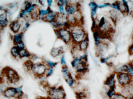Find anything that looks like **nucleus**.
Returning a JSON list of instances; mask_svg holds the SVG:
<instances>
[{
	"label": "nucleus",
	"mask_w": 133,
	"mask_h": 99,
	"mask_svg": "<svg viewBox=\"0 0 133 99\" xmlns=\"http://www.w3.org/2000/svg\"><path fill=\"white\" fill-rule=\"evenodd\" d=\"M22 66L25 72L36 79H40L45 76L48 69V67L42 62L34 63L31 59L24 61Z\"/></svg>",
	"instance_id": "1"
},
{
	"label": "nucleus",
	"mask_w": 133,
	"mask_h": 99,
	"mask_svg": "<svg viewBox=\"0 0 133 99\" xmlns=\"http://www.w3.org/2000/svg\"><path fill=\"white\" fill-rule=\"evenodd\" d=\"M88 56L86 53L80 57L76 58L71 62L72 67L75 70V80L82 79L89 72Z\"/></svg>",
	"instance_id": "2"
},
{
	"label": "nucleus",
	"mask_w": 133,
	"mask_h": 99,
	"mask_svg": "<svg viewBox=\"0 0 133 99\" xmlns=\"http://www.w3.org/2000/svg\"><path fill=\"white\" fill-rule=\"evenodd\" d=\"M40 85L44 89L48 96L55 99L66 98V94L62 86L56 87L51 86L47 81L42 80Z\"/></svg>",
	"instance_id": "3"
},
{
	"label": "nucleus",
	"mask_w": 133,
	"mask_h": 99,
	"mask_svg": "<svg viewBox=\"0 0 133 99\" xmlns=\"http://www.w3.org/2000/svg\"><path fill=\"white\" fill-rule=\"evenodd\" d=\"M1 73L4 78L6 79L8 85H16L22 79L15 70L9 66H5L3 68Z\"/></svg>",
	"instance_id": "4"
},
{
	"label": "nucleus",
	"mask_w": 133,
	"mask_h": 99,
	"mask_svg": "<svg viewBox=\"0 0 133 99\" xmlns=\"http://www.w3.org/2000/svg\"><path fill=\"white\" fill-rule=\"evenodd\" d=\"M3 95L8 99H22L24 96V94L22 91V86L16 88L10 86L3 91Z\"/></svg>",
	"instance_id": "5"
},
{
	"label": "nucleus",
	"mask_w": 133,
	"mask_h": 99,
	"mask_svg": "<svg viewBox=\"0 0 133 99\" xmlns=\"http://www.w3.org/2000/svg\"><path fill=\"white\" fill-rule=\"evenodd\" d=\"M54 31L57 39L62 40L66 45L70 46L71 44V33L68 29L65 27L54 28Z\"/></svg>",
	"instance_id": "6"
},
{
	"label": "nucleus",
	"mask_w": 133,
	"mask_h": 99,
	"mask_svg": "<svg viewBox=\"0 0 133 99\" xmlns=\"http://www.w3.org/2000/svg\"><path fill=\"white\" fill-rule=\"evenodd\" d=\"M51 24L54 28L65 27L68 29L69 28L67 15L65 13L63 14L57 12L55 20Z\"/></svg>",
	"instance_id": "7"
},
{
	"label": "nucleus",
	"mask_w": 133,
	"mask_h": 99,
	"mask_svg": "<svg viewBox=\"0 0 133 99\" xmlns=\"http://www.w3.org/2000/svg\"><path fill=\"white\" fill-rule=\"evenodd\" d=\"M65 10L66 14L71 15L81 10V6L79 3L68 1V3L65 6Z\"/></svg>",
	"instance_id": "8"
},
{
	"label": "nucleus",
	"mask_w": 133,
	"mask_h": 99,
	"mask_svg": "<svg viewBox=\"0 0 133 99\" xmlns=\"http://www.w3.org/2000/svg\"><path fill=\"white\" fill-rule=\"evenodd\" d=\"M132 76L128 73L119 72L117 74L118 82L122 86L130 85L132 81Z\"/></svg>",
	"instance_id": "9"
},
{
	"label": "nucleus",
	"mask_w": 133,
	"mask_h": 99,
	"mask_svg": "<svg viewBox=\"0 0 133 99\" xmlns=\"http://www.w3.org/2000/svg\"><path fill=\"white\" fill-rule=\"evenodd\" d=\"M41 10L40 7L38 4L35 5L34 9L28 14V19L30 17V21L31 22L37 21L41 19Z\"/></svg>",
	"instance_id": "10"
},
{
	"label": "nucleus",
	"mask_w": 133,
	"mask_h": 99,
	"mask_svg": "<svg viewBox=\"0 0 133 99\" xmlns=\"http://www.w3.org/2000/svg\"><path fill=\"white\" fill-rule=\"evenodd\" d=\"M57 13V12L53 11L50 9L47 13L41 16V19L44 22L51 24L55 20Z\"/></svg>",
	"instance_id": "11"
},
{
	"label": "nucleus",
	"mask_w": 133,
	"mask_h": 99,
	"mask_svg": "<svg viewBox=\"0 0 133 99\" xmlns=\"http://www.w3.org/2000/svg\"><path fill=\"white\" fill-rule=\"evenodd\" d=\"M22 24V21L21 20V18H18L10 23L9 25L10 29L13 33L17 34L19 32L21 27Z\"/></svg>",
	"instance_id": "12"
},
{
	"label": "nucleus",
	"mask_w": 133,
	"mask_h": 99,
	"mask_svg": "<svg viewBox=\"0 0 133 99\" xmlns=\"http://www.w3.org/2000/svg\"><path fill=\"white\" fill-rule=\"evenodd\" d=\"M24 58H27L29 59H35L38 58V57L35 55L31 53L26 48L25 49L19 50V54H18V58L22 59Z\"/></svg>",
	"instance_id": "13"
},
{
	"label": "nucleus",
	"mask_w": 133,
	"mask_h": 99,
	"mask_svg": "<svg viewBox=\"0 0 133 99\" xmlns=\"http://www.w3.org/2000/svg\"><path fill=\"white\" fill-rule=\"evenodd\" d=\"M89 45V38L88 34L85 38L78 45V48L80 52H83L84 54L86 53L87 48Z\"/></svg>",
	"instance_id": "14"
},
{
	"label": "nucleus",
	"mask_w": 133,
	"mask_h": 99,
	"mask_svg": "<svg viewBox=\"0 0 133 99\" xmlns=\"http://www.w3.org/2000/svg\"><path fill=\"white\" fill-rule=\"evenodd\" d=\"M96 56H101L105 53L107 49V45L105 43L100 42L97 45H96Z\"/></svg>",
	"instance_id": "15"
},
{
	"label": "nucleus",
	"mask_w": 133,
	"mask_h": 99,
	"mask_svg": "<svg viewBox=\"0 0 133 99\" xmlns=\"http://www.w3.org/2000/svg\"><path fill=\"white\" fill-rule=\"evenodd\" d=\"M77 99H88L90 96L89 89L86 87L81 91L74 92Z\"/></svg>",
	"instance_id": "16"
},
{
	"label": "nucleus",
	"mask_w": 133,
	"mask_h": 99,
	"mask_svg": "<svg viewBox=\"0 0 133 99\" xmlns=\"http://www.w3.org/2000/svg\"><path fill=\"white\" fill-rule=\"evenodd\" d=\"M65 53L63 47H54L51 49V56L53 58H57L58 56H61Z\"/></svg>",
	"instance_id": "17"
},
{
	"label": "nucleus",
	"mask_w": 133,
	"mask_h": 99,
	"mask_svg": "<svg viewBox=\"0 0 133 99\" xmlns=\"http://www.w3.org/2000/svg\"><path fill=\"white\" fill-rule=\"evenodd\" d=\"M9 21L7 12L5 10L4 13L0 14V27L2 30H3L8 26Z\"/></svg>",
	"instance_id": "18"
},
{
	"label": "nucleus",
	"mask_w": 133,
	"mask_h": 99,
	"mask_svg": "<svg viewBox=\"0 0 133 99\" xmlns=\"http://www.w3.org/2000/svg\"><path fill=\"white\" fill-rule=\"evenodd\" d=\"M25 32H21L13 36L12 37L13 45L16 46L18 43L23 41L24 34Z\"/></svg>",
	"instance_id": "19"
},
{
	"label": "nucleus",
	"mask_w": 133,
	"mask_h": 99,
	"mask_svg": "<svg viewBox=\"0 0 133 99\" xmlns=\"http://www.w3.org/2000/svg\"><path fill=\"white\" fill-rule=\"evenodd\" d=\"M104 84L107 86L110 89L114 90L115 86V80H114V75H112L108 77L107 79L104 82Z\"/></svg>",
	"instance_id": "20"
},
{
	"label": "nucleus",
	"mask_w": 133,
	"mask_h": 99,
	"mask_svg": "<svg viewBox=\"0 0 133 99\" xmlns=\"http://www.w3.org/2000/svg\"><path fill=\"white\" fill-rule=\"evenodd\" d=\"M117 4L118 6L119 9L120 10L121 12H122V13L125 14L128 12V6L127 3L125 1H119V3H118V4Z\"/></svg>",
	"instance_id": "21"
},
{
	"label": "nucleus",
	"mask_w": 133,
	"mask_h": 99,
	"mask_svg": "<svg viewBox=\"0 0 133 99\" xmlns=\"http://www.w3.org/2000/svg\"><path fill=\"white\" fill-rule=\"evenodd\" d=\"M62 73L63 75V78L65 80L68 79L70 76L72 75L68 67L66 65H63L62 66Z\"/></svg>",
	"instance_id": "22"
},
{
	"label": "nucleus",
	"mask_w": 133,
	"mask_h": 99,
	"mask_svg": "<svg viewBox=\"0 0 133 99\" xmlns=\"http://www.w3.org/2000/svg\"><path fill=\"white\" fill-rule=\"evenodd\" d=\"M41 62L44 63L48 67V68H51L53 69H54V68L55 67L56 65L58 64L57 62L54 63V62H51V61L47 60L44 58H42Z\"/></svg>",
	"instance_id": "23"
},
{
	"label": "nucleus",
	"mask_w": 133,
	"mask_h": 99,
	"mask_svg": "<svg viewBox=\"0 0 133 99\" xmlns=\"http://www.w3.org/2000/svg\"><path fill=\"white\" fill-rule=\"evenodd\" d=\"M19 50L17 48L16 46H14L12 47L10 49V52L13 58L17 59V58H18V54H19Z\"/></svg>",
	"instance_id": "24"
},
{
	"label": "nucleus",
	"mask_w": 133,
	"mask_h": 99,
	"mask_svg": "<svg viewBox=\"0 0 133 99\" xmlns=\"http://www.w3.org/2000/svg\"><path fill=\"white\" fill-rule=\"evenodd\" d=\"M89 5L90 10L91 11V16L92 18L95 14L96 10H97V8L98 7V5L94 2H91L90 3Z\"/></svg>",
	"instance_id": "25"
},
{
	"label": "nucleus",
	"mask_w": 133,
	"mask_h": 99,
	"mask_svg": "<svg viewBox=\"0 0 133 99\" xmlns=\"http://www.w3.org/2000/svg\"><path fill=\"white\" fill-rule=\"evenodd\" d=\"M111 99H130L123 96L120 93H115L114 94L113 96Z\"/></svg>",
	"instance_id": "26"
},
{
	"label": "nucleus",
	"mask_w": 133,
	"mask_h": 99,
	"mask_svg": "<svg viewBox=\"0 0 133 99\" xmlns=\"http://www.w3.org/2000/svg\"><path fill=\"white\" fill-rule=\"evenodd\" d=\"M68 1H56L55 2H57L56 4L58 6H65L68 3Z\"/></svg>",
	"instance_id": "27"
},
{
	"label": "nucleus",
	"mask_w": 133,
	"mask_h": 99,
	"mask_svg": "<svg viewBox=\"0 0 133 99\" xmlns=\"http://www.w3.org/2000/svg\"><path fill=\"white\" fill-rule=\"evenodd\" d=\"M16 46L17 47L19 50H23V49H25L26 48L25 44H24V42H23V41L18 43V44L16 45Z\"/></svg>",
	"instance_id": "28"
},
{
	"label": "nucleus",
	"mask_w": 133,
	"mask_h": 99,
	"mask_svg": "<svg viewBox=\"0 0 133 99\" xmlns=\"http://www.w3.org/2000/svg\"><path fill=\"white\" fill-rule=\"evenodd\" d=\"M53 72H54V70L53 68H48L47 70V72H46V75H45V77L48 78L49 77L51 76L53 74Z\"/></svg>",
	"instance_id": "29"
},
{
	"label": "nucleus",
	"mask_w": 133,
	"mask_h": 99,
	"mask_svg": "<svg viewBox=\"0 0 133 99\" xmlns=\"http://www.w3.org/2000/svg\"><path fill=\"white\" fill-rule=\"evenodd\" d=\"M127 65V68H126V72H128V73L131 75L133 77V69L131 67L130 65Z\"/></svg>",
	"instance_id": "30"
},
{
	"label": "nucleus",
	"mask_w": 133,
	"mask_h": 99,
	"mask_svg": "<svg viewBox=\"0 0 133 99\" xmlns=\"http://www.w3.org/2000/svg\"><path fill=\"white\" fill-rule=\"evenodd\" d=\"M1 71H0V85H1L4 82V78L1 74Z\"/></svg>",
	"instance_id": "31"
},
{
	"label": "nucleus",
	"mask_w": 133,
	"mask_h": 99,
	"mask_svg": "<svg viewBox=\"0 0 133 99\" xmlns=\"http://www.w3.org/2000/svg\"><path fill=\"white\" fill-rule=\"evenodd\" d=\"M59 10L60 13H63L65 14V12L64 10V8H63V6H59Z\"/></svg>",
	"instance_id": "32"
},
{
	"label": "nucleus",
	"mask_w": 133,
	"mask_h": 99,
	"mask_svg": "<svg viewBox=\"0 0 133 99\" xmlns=\"http://www.w3.org/2000/svg\"><path fill=\"white\" fill-rule=\"evenodd\" d=\"M61 64L63 65L66 64V62L65 60V56H63L61 58Z\"/></svg>",
	"instance_id": "33"
},
{
	"label": "nucleus",
	"mask_w": 133,
	"mask_h": 99,
	"mask_svg": "<svg viewBox=\"0 0 133 99\" xmlns=\"http://www.w3.org/2000/svg\"><path fill=\"white\" fill-rule=\"evenodd\" d=\"M111 6L113 7L114 8L116 9L117 10H119L118 6V5H117V4H112V5H111Z\"/></svg>",
	"instance_id": "34"
},
{
	"label": "nucleus",
	"mask_w": 133,
	"mask_h": 99,
	"mask_svg": "<svg viewBox=\"0 0 133 99\" xmlns=\"http://www.w3.org/2000/svg\"><path fill=\"white\" fill-rule=\"evenodd\" d=\"M36 99H48V98H47V97H45L38 96L36 97Z\"/></svg>",
	"instance_id": "35"
},
{
	"label": "nucleus",
	"mask_w": 133,
	"mask_h": 99,
	"mask_svg": "<svg viewBox=\"0 0 133 99\" xmlns=\"http://www.w3.org/2000/svg\"><path fill=\"white\" fill-rule=\"evenodd\" d=\"M108 6V5H107V4H104V5H98V7H100V8H104V7H107Z\"/></svg>",
	"instance_id": "36"
},
{
	"label": "nucleus",
	"mask_w": 133,
	"mask_h": 99,
	"mask_svg": "<svg viewBox=\"0 0 133 99\" xmlns=\"http://www.w3.org/2000/svg\"><path fill=\"white\" fill-rule=\"evenodd\" d=\"M47 2H48V6H49V7H50V6H51V3H52V1H48Z\"/></svg>",
	"instance_id": "37"
},
{
	"label": "nucleus",
	"mask_w": 133,
	"mask_h": 99,
	"mask_svg": "<svg viewBox=\"0 0 133 99\" xmlns=\"http://www.w3.org/2000/svg\"><path fill=\"white\" fill-rule=\"evenodd\" d=\"M130 66L132 68V69H133V60H132V61L130 63Z\"/></svg>",
	"instance_id": "38"
},
{
	"label": "nucleus",
	"mask_w": 133,
	"mask_h": 99,
	"mask_svg": "<svg viewBox=\"0 0 133 99\" xmlns=\"http://www.w3.org/2000/svg\"><path fill=\"white\" fill-rule=\"evenodd\" d=\"M47 98H48V99H66V98H63V99H55V98H51V97H50L47 96Z\"/></svg>",
	"instance_id": "39"
},
{
	"label": "nucleus",
	"mask_w": 133,
	"mask_h": 99,
	"mask_svg": "<svg viewBox=\"0 0 133 99\" xmlns=\"http://www.w3.org/2000/svg\"><path fill=\"white\" fill-rule=\"evenodd\" d=\"M3 30L1 29V28L0 27V35H1V31ZM0 43H1V36H0Z\"/></svg>",
	"instance_id": "40"
},
{
	"label": "nucleus",
	"mask_w": 133,
	"mask_h": 99,
	"mask_svg": "<svg viewBox=\"0 0 133 99\" xmlns=\"http://www.w3.org/2000/svg\"><path fill=\"white\" fill-rule=\"evenodd\" d=\"M132 86H133V85H132Z\"/></svg>",
	"instance_id": "41"
},
{
	"label": "nucleus",
	"mask_w": 133,
	"mask_h": 99,
	"mask_svg": "<svg viewBox=\"0 0 133 99\" xmlns=\"http://www.w3.org/2000/svg\"></svg>",
	"instance_id": "42"
},
{
	"label": "nucleus",
	"mask_w": 133,
	"mask_h": 99,
	"mask_svg": "<svg viewBox=\"0 0 133 99\" xmlns=\"http://www.w3.org/2000/svg\"></svg>",
	"instance_id": "43"
}]
</instances>
